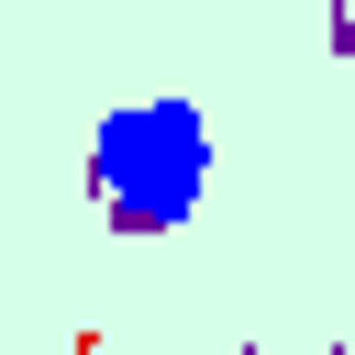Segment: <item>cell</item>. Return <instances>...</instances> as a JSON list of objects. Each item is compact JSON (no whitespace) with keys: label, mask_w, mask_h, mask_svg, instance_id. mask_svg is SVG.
Listing matches in <instances>:
<instances>
[{"label":"cell","mask_w":355,"mask_h":355,"mask_svg":"<svg viewBox=\"0 0 355 355\" xmlns=\"http://www.w3.org/2000/svg\"><path fill=\"white\" fill-rule=\"evenodd\" d=\"M89 178H100V211L122 233H166L200 211V178H211V122L200 100H122L100 133H89Z\"/></svg>","instance_id":"cell-1"}]
</instances>
